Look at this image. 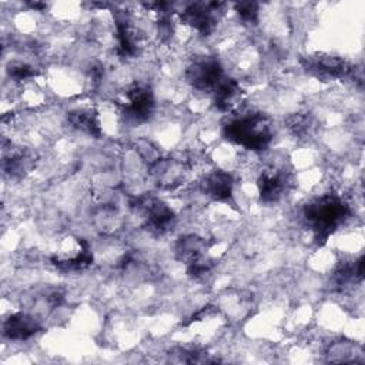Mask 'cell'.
Listing matches in <instances>:
<instances>
[{
	"label": "cell",
	"instance_id": "obj_1",
	"mask_svg": "<svg viewBox=\"0 0 365 365\" xmlns=\"http://www.w3.org/2000/svg\"><path fill=\"white\" fill-rule=\"evenodd\" d=\"M302 214L315 238L325 241L349 215V205L339 194L327 192L307 202Z\"/></svg>",
	"mask_w": 365,
	"mask_h": 365
},
{
	"label": "cell",
	"instance_id": "obj_2",
	"mask_svg": "<svg viewBox=\"0 0 365 365\" xmlns=\"http://www.w3.org/2000/svg\"><path fill=\"white\" fill-rule=\"evenodd\" d=\"M224 135L245 150L259 151L272 140L269 118L262 113H248L230 120L224 125Z\"/></svg>",
	"mask_w": 365,
	"mask_h": 365
},
{
	"label": "cell",
	"instance_id": "obj_3",
	"mask_svg": "<svg viewBox=\"0 0 365 365\" xmlns=\"http://www.w3.org/2000/svg\"><path fill=\"white\" fill-rule=\"evenodd\" d=\"M118 104L128 120L141 123L148 120L154 111V96L148 86L134 83L121 93Z\"/></svg>",
	"mask_w": 365,
	"mask_h": 365
},
{
	"label": "cell",
	"instance_id": "obj_4",
	"mask_svg": "<svg viewBox=\"0 0 365 365\" xmlns=\"http://www.w3.org/2000/svg\"><path fill=\"white\" fill-rule=\"evenodd\" d=\"M185 78L192 88L204 93H214L225 80V74L218 60L202 58L191 63L185 71Z\"/></svg>",
	"mask_w": 365,
	"mask_h": 365
},
{
	"label": "cell",
	"instance_id": "obj_5",
	"mask_svg": "<svg viewBox=\"0 0 365 365\" xmlns=\"http://www.w3.org/2000/svg\"><path fill=\"white\" fill-rule=\"evenodd\" d=\"M224 3H191L181 13V21L195 30L201 36H208L215 30L218 14L222 11Z\"/></svg>",
	"mask_w": 365,
	"mask_h": 365
},
{
	"label": "cell",
	"instance_id": "obj_6",
	"mask_svg": "<svg viewBox=\"0 0 365 365\" xmlns=\"http://www.w3.org/2000/svg\"><path fill=\"white\" fill-rule=\"evenodd\" d=\"M288 184H289V180L282 170L272 168V167L264 170L257 180V187H258L261 201L268 204L277 202L287 191Z\"/></svg>",
	"mask_w": 365,
	"mask_h": 365
},
{
	"label": "cell",
	"instance_id": "obj_7",
	"mask_svg": "<svg viewBox=\"0 0 365 365\" xmlns=\"http://www.w3.org/2000/svg\"><path fill=\"white\" fill-rule=\"evenodd\" d=\"M41 329L40 322L30 314L14 312L3 324V334L13 341H26Z\"/></svg>",
	"mask_w": 365,
	"mask_h": 365
},
{
	"label": "cell",
	"instance_id": "obj_8",
	"mask_svg": "<svg viewBox=\"0 0 365 365\" xmlns=\"http://www.w3.org/2000/svg\"><path fill=\"white\" fill-rule=\"evenodd\" d=\"M308 70H312L314 73L324 76V77H332V78H344L354 73V66L344 60L342 57L335 56H315L309 57L307 60Z\"/></svg>",
	"mask_w": 365,
	"mask_h": 365
},
{
	"label": "cell",
	"instance_id": "obj_9",
	"mask_svg": "<svg viewBox=\"0 0 365 365\" xmlns=\"http://www.w3.org/2000/svg\"><path fill=\"white\" fill-rule=\"evenodd\" d=\"M232 177L225 171H211L207 175H204L201 187L202 191L212 197L214 200H228L232 195Z\"/></svg>",
	"mask_w": 365,
	"mask_h": 365
},
{
	"label": "cell",
	"instance_id": "obj_10",
	"mask_svg": "<svg viewBox=\"0 0 365 365\" xmlns=\"http://www.w3.org/2000/svg\"><path fill=\"white\" fill-rule=\"evenodd\" d=\"M67 118L70 124L80 131H84L94 137H98L101 134L98 115L93 108H76L68 114Z\"/></svg>",
	"mask_w": 365,
	"mask_h": 365
},
{
	"label": "cell",
	"instance_id": "obj_11",
	"mask_svg": "<svg viewBox=\"0 0 365 365\" xmlns=\"http://www.w3.org/2000/svg\"><path fill=\"white\" fill-rule=\"evenodd\" d=\"M235 11L247 24H254L258 19V4L254 1H242L235 4Z\"/></svg>",
	"mask_w": 365,
	"mask_h": 365
}]
</instances>
